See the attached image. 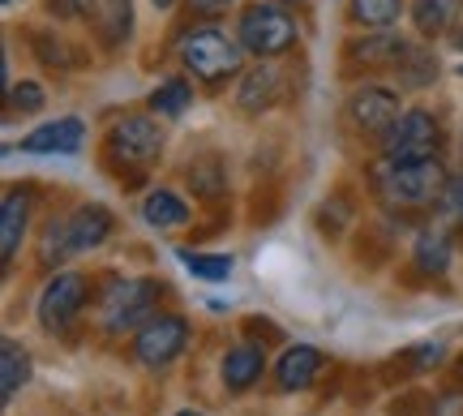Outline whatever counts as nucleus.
I'll return each mask as SVG.
<instances>
[{"label": "nucleus", "instance_id": "obj_1", "mask_svg": "<svg viewBox=\"0 0 463 416\" xmlns=\"http://www.w3.org/2000/svg\"><path fill=\"white\" fill-rule=\"evenodd\" d=\"M450 176L442 172L438 155L433 159H382L373 167V189L386 206H430V202H442Z\"/></svg>", "mask_w": 463, "mask_h": 416}, {"label": "nucleus", "instance_id": "obj_2", "mask_svg": "<svg viewBox=\"0 0 463 416\" xmlns=\"http://www.w3.org/2000/svg\"><path fill=\"white\" fill-rule=\"evenodd\" d=\"M241 39H232L223 34L219 26H194V31H184L181 39V65L198 78V82H228L241 73Z\"/></svg>", "mask_w": 463, "mask_h": 416}, {"label": "nucleus", "instance_id": "obj_3", "mask_svg": "<svg viewBox=\"0 0 463 416\" xmlns=\"http://www.w3.org/2000/svg\"><path fill=\"white\" fill-rule=\"evenodd\" d=\"M236 39L241 48L253 56H279L297 43V17L288 14L283 5L266 0V5H249L241 22H236Z\"/></svg>", "mask_w": 463, "mask_h": 416}, {"label": "nucleus", "instance_id": "obj_4", "mask_svg": "<svg viewBox=\"0 0 463 416\" xmlns=\"http://www.w3.org/2000/svg\"><path fill=\"white\" fill-rule=\"evenodd\" d=\"M155 300H159V283L155 279H112L99 300L103 331L125 335V331H133L137 322H150Z\"/></svg>", "mask_w": 463, "mask_h": 416}, {"label": "nucleus", "instance_id": "obj_5", "mask_svg": "<svg viewBox=\"0 0 463 416\" xmlns=\"http://www.w3.org/2000/svg\"><path fill=\"white\" fill-rule=\"evenodd\" d=\"M442 147V125L425 112V108H412L395 120V129L382 137V159H433Z\"/></svg>", "mask_w": 463, "mask_h": 416}, {"label": "nucleus", "instance_id": "obj_6", "mask_svg": "<svg viewBox=\"0 0 463 416\" xmlns=\"http://www.w3.org/2000/svg\"><path fill=\"white\" fill-rule=\"evenodd\" d=\"M86 309V279L78 270H56L39 292V326L48 335H61L73 326V317Z\"/></svg>", "mask_w": 463, "mask_h": 416}, {"label": "nucleus", "instance_id": "obj_7", "mask_svg": "<svg viewBox=\"0 0 463 416\" xmlns=\"http://www.w3.org/2000/svg\"><path fill=\"white\" fill-rule=\"evenodd\" d=\"M184 348H189V322L176 314H159V317H150V322H142V331L133 339V356L150 369L172 365Z\"/></svg>", "mask_w": 463, "mask_h": 416}, {"label": "nucleus", "instance_id": "obj_8", "mask_svg": "<svg viewBox=\"0 0 463 416\" xmlns=\"http://www.w3.org/2000/svg\"><path fill=\"white\" fill-rule=\"evenodd\" d=\"M108 147H112L120 164H155L164 155V129H159V120L150 117H125L116 120Z\"/></svg>", "mask_w": 463, "mask_h": 416}, {"label": "nucleus", "instance_id": "obj_9", "mask_svg": "<svg viewBox=\"0 0 463 416\" xmlns=\"http://www.w3.org/2000/svg\"><path fill=\"white\" fill-rule=\"evenodd\" d=\"M347 112H352V120H356V129H364V134H373V137H386L391 129H395V120L403 117V112H399V95L395 90H386V86H378V82L352 90Z\"/></svg>", "mask_w": 463, "mask_h": 416}, {"label": "nucleus", "instance_id": "obj_10", "mask_svg": "<svg viewBox=\"0 0 463 416\" xmlns=\"http://www.w3.org/2000/svg\"><path fill=\"white\" fill-rule=\"evenodd\" d=\"M108 236H112V211H108V206H99V202L78 206V211L65 219V245H69V253L99 250Z\"/></svg>", "mask_w": 463, "mask_h": 416}, {"label": "nucleus", "instance_id": "obj_11", "mask_svg": "<svg viewBox=\"0 0 463 416\" xmlns=\"http://www.w3.org/2000/svg\"><path fill=\"white\" fill-rule=\"evenodd\" d=\"M86 142V125L78 117H61V120H48V125H39L34 134L22 137V150L26 155H73V150H82Z\"/></svg>", "mask_w": 463, "mask_h": 416}, {"label": "nucleus", "instance_id": "obj_12", "mask_svg": "<svg viewBox=\"0 0 463 416\" xmlns=\"http://www.w3.org/2000/svg\"><path fill=\"white\" fill-rule=\"evenodd\" d=\"M326 365V356L309 344H297V348H288L279 356V365H275V383L279 391H305V386L317 378V369Z\"/></svg>", "mask_w": 463, "mask_h": 416}, {"label": "nucleus", "instance_id": "obj_13", "mask_svg": "<svg viewBox=\"0 0 463 416\" xmlns=\"http://www.w3.org/2000/svg\"><path fill=\"white\" fill-rule=\"evenodd\" d=\"M408 52H412L408 39H399L395 31H378V34H364L361 43L352 48V56L373 69H399V61H403Z\"/></svg>", "mask_w": 463, "mask_h": 416}, {"label": "nucleus", "instance_id": "obj_14", "mask_svg": "<svg viewBox=\"0 0 463 416\" xmlns=\"http://www.w3.org/2000/svg\"><path fill=\"white\" fill-rule=\"evenodd\" d=\"M262 369H266V352L258 344H241V348H232L223 356V386L228 391H249L262 378Z\"/></svg>", "mask_w": 463, "mask_h": 416}, {"label": "nucleus", "instance_id": "obj_15", "mask_svg": "<svg viewBox=\"0 0 463 416\" xmlns=\"http://www.w3.org/2000/svg\"><path fill=\"white\" fill-rule=\"evenodd\" d=\"M279 99V69L275 65H258L245 73V82H241V95L236 103L245 108V112H266L270 103Z\"/></svg>", "mask_w": 463, "mask_h": 416}, {"label": "nucleus", "instance_id": "obj_16", "mask_svg": "<svg viewBox=\"0 0 463 416\" xmlns=\"http://www.w3.org/2000/svg\"><path fill=\"white\" fill-rule=\"evenodd\" d=\"M26 219H31V198L26 194H9L5 206H0V258L14 262L17 245L26 236Z\"/></svg>", "mask_w": 463, "mask_h": 416}, {"label": "nucleus", "instance_id": "obj_17", "mask_svg": "<svg viewBox=\"0 0 463 416\" xmlns=\"http://www.w3.org/2000/svg\"><path fill=\"white\" fill-rule=\"evenodd\" d=\"M142 219H146L150 228L167 232V228H184V223L194 219V211H189L172 189H155V194H146V202H142Z\"/></svg>", "mask_w": 463, "mask_h": 416}, {"label": "nucleus", "instance_id": "obj_18", "mask_svg": "<svg viewBox=\"0 0 463 416\" xmlns=\"http://www.w3.org/2000/svg\"><path fill=\"white\" fill-rule=\"evenodd\" d=\"M463 14V0H416L412 5V22H416V31L420 34H442L450 31L455 22H459Z\"/></svg>", "mask_w": 463, "mask_h": 416}, {"label": "nucleus", "instance_id": "obj_19", "mask_svg": "<svg viewBox=\"0 0 463 416\" xmlns=\"http://www.w3.org/2000/svg\"><path fill=\"white\" fill-rule=\"evenodd\" d=\"M26 383H31V356L22 352V344L5 339L0 344V395H5V403L14 400Z\"/></svg>", "mask_w": 463, "mask_h": 416}, {"label": "nucleus", "instance_id": "obj_20", "mask_svg": "<svg viewBox=\"0 0 463 416\" xmlns=\"http://www.w3.org/2000/svg\"><path fill=\"white\" fill-rule=\"evenodd\" d=\"M189 184H194V194H202V198H219L228 189V172H223V164H219L215 155H202V159L189 164Z\"/></svg>", "mask_w": 463, "mask_h": 416}, {"label": "nucleus", "instance_id": "obj_21", "mask_svg": "<svg viewBox=\"0 0 463 416\" xmlns=\"http://www.w3.org/2000/svg\"><path fill=\"white\" fill-rule=\"evenodd\" d=\"M189 103H194V90H189L184 78H167V82H159L155 95H150V108H155L159 117H181Z\"/></svg>", "mask_w": 463, "mask_h": 416}, {"label": "nucleus", "instance_id": "obj_22", "mask_svg": "<svg viewBox=\"0 0 463 416\" xmlns=\"http://www.w3.org/2000/svg\"><path fill=\"white\" fill-rule=\"evenodd\" d=\"M450 262V245L442 232H420V241H416V267L430 270V275H442Z\"/></svg>", "mask_w": 463, "mask_h": 416}, {"label": "nucleus", "instance_id": "obj_23", "mask_svg": "<svg viewBox=\"0 0 463 416\" xmlns=\"http://www.w3.org/2000/svg\"><path fill=\"white\" fill-rule=\"evenodd\" d=\"M181 262L198 279H211V283H219V279H228L232 275V258L228 253H194V250H181Z\"/></svg>", "mask_w": 463, "mask_h": 416}, {"label": "nucleus", "instance_id": "obj_24", "mask_svg": "<svg viewBox=\"0 0 463 416\" xmlns=\"http://www.w3.org/2000/svg\"><path fill=\"white\" fill-rule=\"evenodd\" d=\"M395 73L403 78V86H425V82H433V78H438V61H433L430 52L412 48L403 61H399Z\"/></svg>", "mask_w": 463, "mask_h": 416}, {"label": "nucleus", "instance_id": "obj_25", "mask_svg": "<svg viewBox=\"0 0 463 416\" xmlns=\"http://www.w3.org/2000/svg\"><path fill=\"white\" fill-rule=\"evenodd\" d=\"M352 17L361 26H391L399 17V0H352Z\"/></svg>", "mask_w": 463, "mask_h": 416}, {"label": "nucleus", "instance_id": "obj_26", "mask_svg": "<svg viewBox=\"0 0 463 416\" xmlns=\"http://www.w3.org/2000/svg\"><path fill=\"white\" fill-rule=\"evenodd\" d=\"M129 22H133L129 0H108V17H103V43H108V48H116V43L129 34Z\"/></svg>", "mask_w": 463, "mask_h": 416}, {"label": "nucleus", "instance_id": "obj_27", "mask_svg": "<svg viewBox=\"0 0 463 416\" xmlns=\"http://www.w3.org/2000/svg\"><path fill=\"white\" fill-rule=\"evenodd\" d=\"M95 9H99L95 0H48V14L61 22H86Z\"/></svg>", "mask_w": 463, "mask_h": 416}, {"label": "nucleus", "instance_id": "obj_28", "mask_svg": "<svg viewBox=\"0 0 463 416\" xmlns=\"http://www.w3.org/2000/svg\"><path fill=\"white\" fill-rule=\"evenodd\" d=\"M9 103H14L17 112H39L43 108V86L39 82H17L9 90Z\"/></svg>", "mask_w": 463, "mask_h": 416}, {"label": "nucleus", "instance_id": "obj_29", "mask_svg": "<svg viewBox=\"0 0 463 416\" xmlns=\"http://www.w3.org/2000/svg\"><path fill=\"white\" fill-rule=\"evenodd\" d=\"M442 206H447L455 219H463V176H455V181L447 184V194H442Z\"/></svg>", "mask_w": 463, "mask_h": 416}, {"label": "nucleus", "instance_id": "obj_30", "mask_svg": "<svg viewBox=\"0 0 463 416\" xmlns=\"http://www.w3.org/2000/svg\"><path fill=\"white\" fill-rule=\"evenodd\" d=\"M442 356H447V348H442V344H425V348L416 352V361H420V365H438Z\"/></svg>", "mask_w": 463, "mask_h": 416}, {"label": "nucleus", "instance_id": "obj_31", "mask_svg": "<svg viewBox=\"0 0 463 416\" xmlns=\"http://www.w3.org/2000/svg\"><path fill=\"white\" fill-rule=\"evenodd\" d=\"M189 5H194L198 14H223V9H232L236 0H189Z\"/></svg>", "mask_w": 463, "mask_h": 416}, {"label": "nucleus", "instance_id": "obj_32", "mask_svg": "<svg viewBox=\"0 0 463 416\" xmlns=\"http://www.w3.org/2000/svg\"><path fill=\"white\" fill-rule=\"evenodd\" d=\"M167 5H176V0H155V9H167Z\"/></svg>", "mask_w": 463, "mask_h": 416}, {"label": "nucleus", "instance_id": "obj_33", "mask_svg": "<svg viewBox=\"0 0 463 416\" xmlns=\"http://www.w3.org/2000/svg\"><path fill=\"white\" fill-rule=\"evenodd\" d=\"M176 416H202V412H194V408H184V412H176Z\"/></svg>", "mask_w": 463, "mask_h": 416}, {"label": "nucleus", "instance_id": "obj_34", "mask_svg": "<svg viewBox=\"0 0 463 416\" xmlns=\"http://www.w3.org/2000/svg\"><path fill=\"white\" fill-rule=\"evenodd\" d=\"M459 373H463V361H459Z\"/></svg>", "mask_w": 463, "mask_h": 416}, {"label": "nucleus", "instance_id": "obj_35", "mask_svg": "<svg viewBox=\"0 0 463 416\" xmlns=\"http://www.w3.org/2000/svg\"><path fill=\"white\" fill-rule=\"evenodd\" d=\"M275 5H283V0H275Z\"/></svg>", "mask_w": 463, "mask_h": 416}, {"label": "nucleus", "instance_id": "obj_36", "mask_svg": "<svg viewBox=\"0 0 463 416\" xmlns=\"http://www.w3.org/2000/svg\"><path fill=\"white\" fill-rule=\"evenodd\" d=\"M5 5H9V0H5Z\"/></svg>", "mask_w": 463, "mask_h": 416}]
</instances>
